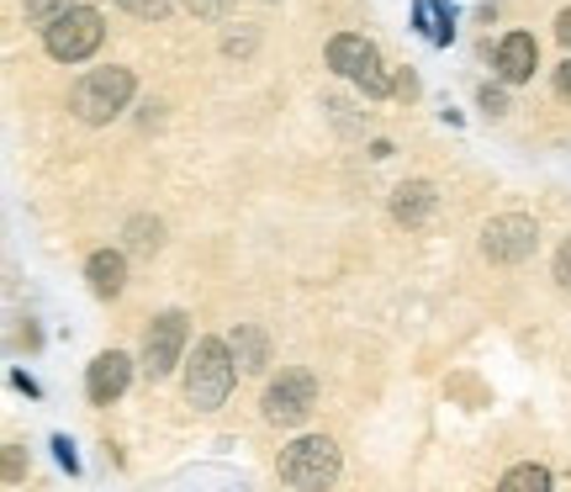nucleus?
Here are the masks:
<instances>
[{
	"instance_id": "9",
	"label": "nucleus",
	"mask_w": 571,
	"mask_h": 492,
	"mask_svg": "<svg viewBox=\"0 0 571 492\" xmlns=\"http://www.w3.org/2000/svg\"><path fill=\"white\" fill-rule=\"evenodd\" d=\"M127 381H133V361H127L122 350H106V355H95L91 370H85V392H91L95 408H112V402L127 392Z\"/></svg>"
},
{
	"instance_id": "8",
	"label": "nucleus",
	"mask_w": 571,
	"mask_h": 492,
	"mask_svg": "<svg viewBox=\"0 0 571 492\" xmlns=\"http://www.w3.org/2000/svg\"><path fill=\"white\" fill-rule=\"evenodd\" d=\"M181 350H185V312H159L144 334V376L149 381H164L170 370L181 366Z\"/></svg>"
},
{
	"instance_id": "14",
	"label": "nucleus",
	"mask_w": 571,
	"mask_h": 492,
	"mask_svg": "<svg viewBox=\"0 0 571 492\" xmlns=\"http://www.w3.org/2000/svg\"><path fill=\"white\" fill-rule=\"evenodd\" d=\"M122 239H127L133 254H153V249L164 244V222H159V217H133V222L122 228Z\"/></svg>"
},
{
	"instance_id": "21",
	"label": "nucleus",
	"mask_w": 571,
	"mask_h": 492,
	"mask_svg": "<svg viewBox=\"0 0 571 492\" xmlns=\"http://www.w3.org/2000/svg\"><path fill=\"white\" fill-rule=\"evenodd\" d=\"M434 11H439V27H434V43H450L455 37V11L445 0H434Z\"/></svg>"
},
{
	"instance_id": "4",
	"label": "nucleus",
	"mask_w": 571,
	"mask_h": 492,
	"mask_svg": "<svg viewBox=\"0 0 571 492\" xmlns=\"http://www.w3.org/2000/svg\"><path fill=\"white\" fill-rule=\"evenodd\" d=\"M329 69H333V75H344V80H355L370 101H381V95L397 91V85L387 80V69H381L376 43L361 37V32H339V37H333V43H329Z\"/></svg>"
},
{
	"instance_id": "12",
	"label": "nucleus",
	"mask_w": 571,
	"mask_h": 492,
	"mask_svg": "<svg viewBox=\"0 0 571 492\" xmlns=\"http://www.w3.org/2000/svg\"><path fill=\"white\" fill-rule=\"evenodd\" d=\"M85 281H91V291L101 302H112V297H122V286H127V260H122L117 249H95L91 260H85Z\"/></svg>"
},
{
	"instance_id": "15",
	"label": "nucleus",
	"mask_w": 571,
	"mask_h": 492,
	"mask_svg": "<svg viewBox=\"0 0 571 492\" xmlns=\"http://www.w3.org/2000/svg\"><path fill=\"white\" fill-rule=\"evenodd\" d=\"M550 488V471L545 466H513L503 477V492H545Z\"/></svg>"
},
{
	"instance_id": "11",
	"label": "nucleus",
	"mask_w": 571,
	"mask_h": 492,
	"mask_svg": "<svg viewBox=\"0 0 571 492\" xmlns=\"http://www.w3.org/2000/svg\"><path fill=\"white\" fill-rule=\"evenodd\" d=\"M434 207H439V191H434L429 181H402L397 191H391V217H397V222H408V228L429 222Z\"/></svg>"
},
{
	"instance_id": "19",
	"label": "nucleus",
	"mask_w": 571,
	"mask_h": 492,
	"mask_svg": "<svg viewBox=\"0 0 571 492\" xmlns=\"http://www.w3.org/2000/svg\"><path fill=\"white\" fill-rule=\"evenodd\" d=\"M477 101H481V112H492V117H503V112H509V95L498 91V85H481Z\"/></svg>"
},
{
	"instance_id": "3",
	"label": "nucleus",
	"mask_w": 571,
	"mask_h": 492,
	"mask_svg": "<svg viewBox=\"0 0 571 492\" xmlns=\"http://www.w3.org/2000/svg\"><path fill=\"white\" fill-rule=\"evenodd\" d=\"M101 37H106L101 11H95V5H69L64 16H54V22L43 27V48H48V59L80 64L101 48Z\"/></svg>"
},
{
	"instance_id": "23",
	"label": "nucleus",
	"mask_w": 571,
	"mask_h": 492,
	"mask_svg": "<svg viewBox=\"0 0 571 492\" xmlns=\"http://www.w3.org/2000/svg\"><path fill=\"white\" fill-rule=\"evenodd\" d=\"M556 95H561V101H571V59L556 69Z\"/></svg>"
},
{
	"instance_id": "25",
	"label": "nucleus",
	"mask_w": 571,
	"mask_h": 492,
	"mask_svg": "<svg viewBox=\"0 0 571 492\" xmlns=\"http://www.w3.org/2000/svg\"><path fill=\"white\" fill-rule=\"evenodd\" d=\"M556 37L571 48V11H561V16H556Z\"/></svg>"
},
{
	"instance_id": "20",
	"label": "nucleus",
	"mask_w": 571,
	"mask_h": 492,
	"mask_svg": "<svg viewBox=\"0 0 571 492\" xmlns=\"http://www.w3.org/2000/svg\"><path fill=\"white\" fill-rule=\"evenodd\" d=\"M222 54H233V59H239V54H254V32H249V27L228 32V37H222Z\"/></svg>"
},
{
	"instance_id": "22",
	"label": "nucleus",
	"mask_w": 571,
	"mask_h": 492,
	"mask_svg": "<svg viewBox=\"0 0 571 492\" xmlns=\"http://www.w3.org/2000/svg\"><path fill=\"white\" fill-rule=\"evenodd\" d=\"M556 281H561V286L571 291V239H567L561 249H556Z\"/></svg>"
},
{
	"instance_id": "17",
	"label": "nucleus",
	"mask_w": 571,
	"mask_h": 492,
	"mask_svg": "<svg viewBox=\"0 0 571 492\" xmlns=\"http://www.w3.org/2000/svg\"><path fill=\"white\" fill-rule=\"evenodd\" d=\"M127 16H138V22H164L170 11H175V0H117Z\"/></svg>"
},
{
	"instance_id": "16",
	"label": "nucleus",
	"mask_w": 571,
	"mask_h": 492,
	"mask_svg": "<svg viewBox=\"0 0 571 492\" xmlns=\"http://www.w3.org/2000/svg\"><path fill=\"white\" fill-rule=\"evenodd\" d=\"M69 5H80V0H22V16H27L32 27H48V22L64 16Z\"/></svg>"
},
{
	"instance_id": "24",
	"label": "nucleus",
	"mask_w": 571,
	"mask_h": 492,
	"mask_svg": "<svg viewBox=\"0 0 571 492\" xmlns=\"http://www.w3.org/2000/svg\"><path fill=\"white\" fill-rule=\"evenodd\" d=\"M54 450H59V461L69 466V471H75V445H69V439H64V434H59V439H54Z\"/></svg>"
},
{
	"instance_id": "2",
	"label": "nucleus",
	"mask_w": 571,
	"mask_h": 492,
	"mask_svg": "<svg viewBox=\"0 0 571 492\" xmlns=\"http://www.w3.org/2000/svg\"><path fill=\"white\" fill-rule=\"evenodd\" d=\"M133 69H122V64H106V69H91V75H80L75 80V91H69V106H75V117L80 123H112L122 106L133 101Z\"/></svg>"
},
{
	"instance_id": "1",
	"label": "nucleus",
	"mask_w": 571,
	"mask_h": 492,
	"mask_svg": "<svg viewBox=\"0 0 571 492\" xmlns=\"http://www.w3.org/2000/svg\"><path fill=\"white\" fill-rule=\"evenodd\" d=\"M233 376H239V361H233V344L228 339H196L191 361H185V402L191 408H222L228 392H233Z\"/></svg>"
},
{
	"instance_id": "13",
	"label": "nucleus",
	"mask_w": 571,
	"mask_h": 492,
	"mask_svg": "<svg viewBox=\"0 0 571 492\" xmlns=\"http://www.w3.org/2000/svg\"><path fill=\"white\" fill-rule=\"evenodd\" d=\"M228 344H233L239 370H265V361H271V344H265V334H260L254 323H239V329L228 334Z\"/></svg>"
},
{
	"instance_id": "5",
	"label": "nucleus",
	"mask_w": 571,
	"mask_h": 492,
	"mask_svg": "<svg viewBox=\"0 0 571 492\" xmlns=\"http://www.w3.org/2000/svg\"><path fill=\"white\" fill-rule=\"evenodd\" d=\"M333 477H339V450L323 434H301V439H292L281 450V482H292L301 492H318L329 488Z\"/></svg>"
},
{
	"instance_id": "6",
	"label": "nucleus",
	"mask_w": 571,
	"mask_h": 492,
	"mask_svg": "<svg viewBox=\"0 0 571 492\" xmlns=\"http://www.w3.org/2000/svg\"><path fill=\"white\" fill-rule=\"evenodd\" d=\"M312 402H318V381H312V370H281L271 387H265V424H281V430H297L307 424V413H312Z\"/></svg>"
},
{
	"instance_id": "10",
	"label": "nucleus",
	"mask_w": 571,
	"mask_h": 492,
	"mask_svg": "<svg viewBox=\"0 0 571 492\" xmlns=\"http://www.w3.org/2000/svg\"><path fill=\"white\" fill-rule=\"evenodd\" d=\"M535 64H540V43H535L529 32H509V37L498 43V75H503L509 85H524V80L535 75Z\"/></svg>"
},
{
	"instance_id": "7",
	"label": "nucleus",
	"mask_w": 571,
	"mask_h": 492,
	"mask_svg": "<svg viewBox=\"0 0 571 492\" xmlns=\"http://www.w3.org/2000/svg\"><path fill=\"white\" fill-rule=\"evenodd\" d=\"M535 239H540L535 217L503 213V217H492V222L481 228V254H487L492 265H524V260L535 254Z\"/></svg>"
},
{
	"instance_id": "18",
	"label": "nucleus",
	"mask_w": 571,
	"mask_h": 492,
	"mask_svg": "<svg viewBox=\"0 0 571 492\" xmlns=\"http://www.w3.org/2000/svg\"><path fill=\"white\" fill-rule=\"evenodd\" d=\"M185 11H191V16H228V11H233V0H185Z\"/></svg>"
}]
</instances>
